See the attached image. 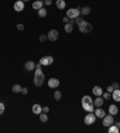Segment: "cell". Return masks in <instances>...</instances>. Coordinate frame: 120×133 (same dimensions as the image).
<instances>
[{"mask_svg": "<svg viewBox=\"0 0 120 133\" xmlns=\"http://www.w3.org/2000/svg\"><path fill=\"white\" fill-rule=\"evenodd\" d=\"M42 112L43 113H48L49 112V107H42Z\"/></svg>", "mask_w": 120, "mask_h": 133, "instance_id": "cell-36", "label": "cell"}, {"mask_svg": "<svg viewBox=\"0 0 120 133\" xmlns=\"http://www.w3.org/2000/svg\"><path fill=\"white\" fill-rule=\"evenodd\" d=\"M24 7H25V3L22 1V0H17L15 5H13V10L16 12H22L24 10Z\"/></svg>", "mask_w": 120, "mask_h": 133, "instance_id": "cell-8", "label": "cell"}, {"mask_svg": "<svg viewBox=\"0 0 120 133\" xmlns=\"http://www.w3.org/2000/svg\"><path fill=\"white\" fill-rule=\"evenodd\" d=\"M112 98L115 102H120V90L119 89H115V90L112 92Z\"/></svg>", "mask_w": 120, "mask_h": 133, "instance_id": "cell-18", "label": "cell"}, {"mask_svg": "<svg viewBox=\"0 0 120 133\" xmlns=\"http://www.w3.org/2000/svg\"><path fill=\"white\" fill-rule=\"evenodd\" d=\"M60 85V80L58 78H51L48 80V86L51 88V89H55L58 86Z\"/></svg>", "mask_w": 120, "mask_h": 133, "instance_id": "cell-9", "label": "cell"}, {"mask_svg": "<svg viewBox=\"0 0 120 133\" xmlns=\"http://www.w3.org/2000/svg\"><path fill=\"white\" fill-rule=\"evenodd\" d=\"M20 92H22L23 95H27V94H28V89H27V88H22Z\"/></svg>", "mask_w": 120, "mask_h": 133, "instance_id": "cell-34", "label": "cell"}, {"mask_svg": "<svg viewBox=\"0 0 120 133\" xmlns=\"http://www.w3.org/2000/svg\"><path fill=\"white\" fill-rule=\"evenodd\" d=\"M24 68L27 71H29V72H31V71H35V68H36V65H35V63L34 61H27L25 63V65H24Z\"/></svg>", "mask_w": 120, "mask_h": 133, "instance_id": "cell-10", "label": "cell"}, {"mask_svg": "<svg viewBox=\"0 0 120 133\" xmlns=\"http://www.w3.org/2000/svg\"><path fill=\"white\" fill-rule=\"evenodd\" d=\"M53 96H54V100H55V101H60V100H61V92H60L59 90L54 91V95H53Z\"/></svg>", "mask_w": 120, "mask_h": 133, "instance_id": "cell-27", "label": "cell"}, {"mask_svg": "<svg viewBox=\"0 0 120 133\" xmlns=\"http://www.w3.org/2000/svg\"><path fill=\"white\" fill-rule=\"evenodd\" d=\"M118 112H119V109H118V106H115V104H111V106L108 107V113L111 114V115H116L118 114Z\"/></svg>", "mask_w": 120, "mask_h": 133, "instance_id": "cell-13", "label": "cell"}, {"mask_svg": "<svg viewBox=\"0 0 120 133\" xmlns=\"http://www.w3.org/2000/svg\"><path fill=\"white\" fill-rule=\"evenodd\" d=\"M53 63H54V58L53 56H49V55H46L43 58H41V60H40V64L42 66H51Z\"/></svg>", "mask_w": 120, "mask_h": 133, "instance_id": "cell-4", "label": "cell"}, {"mask_svg": "<svg viewBox=\"0 0 120 133\" xmlns=\"http://www.w3.org/2000/svg\"><path fill=\"white\" fill-rule=\"evenodd\" d=\"M75 22H76V19H70V22H68V23L73 25V23H75Z\"/></svg>", "mask_w": 120, "mask_h": 133, "instance_id": "cell-38", "label": "cell"}, {"mask_svg": "<svg viewBox=\"0 0 120 133\" xmlns=\"http://www.w3.org/2000/svg\"><path fill=\"white\" fill-rule=\"evenodd\" d=\"M55 5H56V7L59 8V10H64V8L66 7V3H65V0H56Z\"/></svg>", "mask_w": 120, "mask_h": 133, "instance_id": "cell-19", "label": "cell"}, {"mask_svg": "<svg viewBox=\"0 0 120 133\" xmlns=\"http://www.w3.org/2000/svg\"><path fill=\"white\" fill-rule=\"evenodd\" d=\"M20 90H22V86H20L19 84H15V85H12V92L18 94V92H20Z\"/></svg>", "mask_w": 120, "mask_h": 133, "instance_id": "cell-23", "label": "cell"}, {"mask_svg": "<svg viewBox=\"0 0 120 133\" xmlns=\"http://www.w3.org/2000/svg\"><path fill=\"white\" fill-rule=\"evenodd\" d=\"M48 40V37H47V35H41L40 36V42H46V41H47Z\"/></svg>", "mask_w": 120, "mask_h": 133, "instance_id": "cell-30", "label": "cell"}, {"mask_svg": "<svg viewBox=\"0 0 120 133\" xmlns=\"http://www.w3.org/2000/svg\"><path fill=\"white\" fill-rule=\"evenodd\" d=\"M114 124V116L113 115H104L103 117V121H102V125L104 126V127H109L111 125H113Z\"/></svg>", "mask_w": 120, "mask_h": 133, "instance_id": "cell-7", "label": "cell"}, {"mask_svg": "<svg viewBox=\"0 0 120 133\" xmlns=\"http://www.w3.org/2000/svg\"><path fill=\"white\" fill-rule=\"evenodd\" d=\"M76 23L77 25H78V29H79V31L82 32V34H88V32H90L92 30V25L90 23H88L87 20L82 19V18H76Z\"/></svg>", "mask_w": 120, "mask_h": 133, "instance_id": "cell-2", "label": "cell"}, {"mask_svg": "<svg viewBox=\"0 0 120 133\" xmlns=\"http://www.w3.org/2000/svg\"><path fill=\"white\" fill-rule=\"evenodd\" d=\"M64 29H65V32L70 34V32H72V30H73V25L70 24V23H66L65 24V27H64Z\"/></svg>", "mask_w": 120, "mask_h": 133, "instance_id": "cell-24", "label": "cell"}, {"mask_svg": "<svg viewBox=\"0 0 120 133\" xmlns=\"http://www.w3.org/2000/svg\"><path fill=\"white\" fill-rule=\"evenodd\" d=\"M31 110H32V113H34V114H36V115H40V114L42 113V107H41L39 103H35V104L32 106Z\"/></svg>", "mask_w": 120, "mask_h": 133, "instance_id": "cell-12", "label": "cell"}, {"mask_svg": "<svg viewBox=\"0 0 120 133\" xmlns=\"http://www.w3.org/2000/svg\"><path fill=\"white\" fill-rule=\"evenodd\" d=\"M95 121H96V115L92 112L91 113H88L85 115V117H84V124L85 125H92Z\"/></svg>", "mask_w": 120, "mask_h": 133, "instance_id": "cell-5", "label": "cell"}, {"mask_svg": "<svg viewBox=\"0 0 120 133\" xmlns=\"http://www.w3.org/2000/svg\"><path fill=\"white\" fill-rule=\"evenodd\" d=\"M22 1H24V3H28L29 0H22Z\"/></svg>", "mask_w": 120, "mask_h": 133, "instance_id": "cell-40", "label": "cell"}, {"mask_svg": "<svg viewBox=\"0 0 120 133\" xmlns=\"http://www.w3.org/2000/svg\"><path fill=\"white\" fill-rule=\"evenodd\" d=\"M103 97H101V96H97L95 98V101H94V106L95 107H102L103 106Z\"/></svg>", "mask_w": 120, "mask_h": 133, "instance_id": "cell-17", "label": "cell"}, {"mask_svg": "<svg viewBox=\"0 0 120 133\" xmlns=\"http://www.w3.org/2000/svg\"><path fill=\"white\" fill-rule=\"evenodd\" d=\"M5 112V104L3 102H0V115H3Z\"/></svg>", "mask_w": 120, "mask_h": 133, "instance_id": "cell-29", "label": "cell"}, {"mask_svg": "<svg viewBox=\"0 0 120 133\" xmlns=\"http://www.w3.org/2000/svg\"><path fill=\"white\" fill-rule=\"evenodd\" d=\"M108 132L109 133H119L120 129L116 125H111L109 127H108Z\"/></svg>", "mask_w": 120, "mask_h": 133, "instance_id": "cell-21", "label": "cell"}, {"mask_svg": "<svg viewBox=\"0 0 120 133\" xmlns=\"http://www.w3.org/2000/svg\"><path fill=\"white\" fill-rule=\"evenodd\" d=\"M116 126H118V127H119V129H120V121H119V122H116Z\"/></svg>", "mask_w": 120, "mask_h": 133, "instance_id": "cell-39", "label": "cell"}, {"mask_svg": "<svg viewBox=\"0 0 120 133\" xmlns=\"http://www.w3.org/2000/svg\"><path fill=\"white\" fill-rule=\"evenodd\" d=\"M90 12H91V8L89 7V6H84V7H80V13H82V15H84V16L89 15Z\"/></svg>", "mask_w": 120, "mask_h": 133, "instance_id": "cell-22", "label": "cell"}, {"mask_svg": "<svg viewBox=\"0 0 120 133\" xmlns=\"http://www.w3.org/2000/svg\"><path fill=\"white\" fill-rule=\"evenodd\" d=\"M37 15L40 17H46L47 16V10L44 7H42V8H40V10H37Z\"/></svg>", "mask_w": 120, "mask_h": 133, "instance_id": "cell-25", "label": "cell"}, {"mask_svg": "<svg viewBox=\"0 0 120 133\" xmlns=\"http://www.w3.org/2000/svg\"><path fill=\"white\" fill-rule=\"evenodd\" d=\"M107 91H108V92H111V94H112L113 91H114V88H113L112 85H109V86H107Z\"/></svg>", "mask_w": 120, "mask_h": 133, "instance_id": "cell-32", "label": "cell"}, {"mask_svg": "<svg viewBox=\"0 0 120 133\" xmlns=\"http://www.w3.org/2000/svg\"><path fill=\"white\" fill-rule=\"evenodd\" d=\"M41 66L42 65L40 63L36 65L35 73H34V84H35V86H41L44 83V75H43V72H42Z\"/></svg>", "mask_w": 120, "mask_h": 133, "instance_id": "cell-1", "label": "cell"}, {"mask_svg": "<svg viewBox=\"0 0 120 133\" xmlns=\"http://www.w3.org/2000/svg\"><path fill=\"white\" fill-rule=\"evenodd\" d=\"M43 5H44V3L42 0H36V1L32 3V8L34 10H40V8L43 7Z\"/></svg>", "mask_w": 120, "mask_h": 133, "instance_id": "cell-16", "label": "cell"}, {"mask_svg": "<svg viewBox=\"0 0 120 133\" xmlns=\"http://www.w3.org/2000/svg\"><path fill=\"white\" fill-rule=\"evenodd\" d=\"M83 106V109L87 110L88 113H91L95 110V106H94V103H85V104H82Z\"/></svg>", "mask_w": 120, "mask_h": 133, "instance_id": "cell-14", "label": "cell"}, {"mask_svg": "<svg viewBox=\"0 0 120 133\" xmlns=\"http://www.w3.org/2000/svg\"><path fill=\"white\" fill-rule=\"evenodd\" d=\"M92 94L95 95L96 97H97V96H102V94H103L102 88H101V86H99V85L94 86V88H92Z\"/></svg>", "mask_w": 120, "mask_h": 133, "instance_id": "cell-15", "label": "cell"}, {"mask_svg": "<svg viewBox=\"0 0 120 133\" xmlns=\"http://www.w3.org/2000/svg\"><path fill=\"white\" fill-rule=\"evenodd\" d=\"M112 86H113V88H114V90H115V89H119V83H113V84H112Z\"/></svg>", "mask_w": 120, "mask_h": 133, "instance_id": "cell-35", "label": "cell"}, {"mask_svg": "<svg viewBox=\"0 0 120 133\" xmlns=\"http://www.w3.org/2000/svg\"><path fill=\"white\" fill-rule=\"evenodd\" d=\"M79 13H80V8L79 7H73V8L67 10L66 16H67L70 19H76V18L79 17Z\"/></svg>", "mask_w": 120, "mask_h": 133, "instance_id": "cell-3", "label": "cell"}, {"mask_svg": "<svg viewBox=\"0 0 120 133\" xmlns=\"http://www.w3.org/2000/svg\"><path fill=\"white\" fill-rule=\"evenodd\" d=\"M102 96H103V100H109V98H112V94L111 92H104V94H102Z\"/></svg>", "mask_w": 120, "mask_h": 133, "instance_id": "cell-28", "label": "cell"}, {"mask_svg": "<svg viewBox=\"0 0 120 133\" xmlns=\"http://www.w3.org/2000/svg\"><path fill=\"white\" fill-rule=\"evenodd\" d=\"M47 37H48V41L54 42V41H56V40L59 39V31L55 30V29H52V30L47 34Z\"/></svg>", "mask_w": 120, "mask_h": 133, "instance_id": "cell-6", "label": "cell"}, {"mask_svg": "<svg viewBox=\"0 0 120 133\" xmlns=\"http://www.w3.org/2000/svg\"><path fill=\"white\" fill-rule=\"evenodd\" d=\"M40 120L42 122H47L48 121V115H47V113H43V112H42V113L40 114Z\"/></svg>", "mask_w": 120, "mask_h": 133, "instance_id": "cell-26", "label": "cell"}, {"mask_svg": "<svg viewBox=\"0 0 120 133\" xmlns=\"http://www.w3.org/2000/svg\"><path fill=\"white\" fill-rule=\"evenodd\" d=\"M43 3H44V5H47V6H51L53 3V0H44Z\"/></svg>", "mask_w": 120, "mask_h": 133, "instance_id": "cell-31", "label": "cell"}, {"mask_svg": "<svg viewBox=\"0 0 120 133\" xmlns=\"http://www.w3.org/2000/svg\"><path fill=\"white\" fill-rule=\"evenodd\" d=\"M80 103H82V104H85V103H94V101L91 100V97H90V96L85 95V96H83V97H82V101H80Z\"/></svg>", "mask_w": 120, "mask_h": 133, "instance_id": "cell-20", "label": "cell"}, {"mask_svg": "<svg viewBox=\"0 0 120 133\" xmlns=\"http://www.w3.org/2000/svg\"><path fill=\"white\" fill-rule=\"evenodd\" d=\"M63 20H64V23L66 24V23H68V22H70V18L66 16V17H64V18H63Z\"/></svg>", "mask_w": 120, "mask_h": 133, "instance_id": "cell-37", "label": "cell"}, {"mask_svg": "<svg viewBox=\"0 0 120 133\" xmlns=\"http://www.w3.org/2000/svg\"><path fill=\"white\" fill-rule=\"evenodd\" d=\"M95 115H96V117H99V119H103L104 115H106V112H104L101 107H97L95 109Z\"/></svg>", "mask_w": 120, "mask_h": 133, "instance_id": "cell-11", "label": "cell"}, {"mask_svg": "<svg viewBox=\"0 0 120 133\" xmlns=\"http://www.w3.org/2000/svg\"><path fill=\"white\" fill-rule=\"evenodd\" d=\"M17 29L22 31V30H24V25H23V24H17Z\"/></svg>", "mask_w": 120, "mask_h": 133, "instance_id": "cell-33", "label": "cell"}]
</instances>
